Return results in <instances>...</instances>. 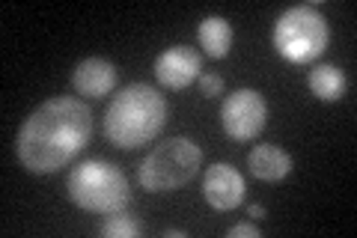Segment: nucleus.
<instances>
[{"label":"nucleus","instance_id":"9d476101","mask_svg":"<svg viewBox=\"0 0 357 238\" xmlns=\"http://www.w3.org/2000/svg\"><path fill=\"white\" fill-rule=\"evenodd\" d=\"M248 167L259 182H283L292 173V155L277 143H256L248 152Z\"/></svg>","mask_w":357,"mask_h":238},{"label":"nucleus","instance_id":"39448f33","mask_svg":"<svg viewBox=\"0 0 357 238\" xmlns=\"http://www.w3.org/2000/svg\"><path fill=\"white\" fill-rule=\"evenodd\" d=\"M203 167V149L191 137H167L155 143L137 167V182L149 194H170L188 185Z\"/></svg>","mask_w":357,"mask_h":238},{"label":"nucleus","instance_id":"f8f14e48","mask_svg":"<svg viewBox=\"0 0 357 238\" xmlns=\"http://www.w3.org/2000/svg\"><path fill=\"white\" fill-rule=\"evenodd\" d=\"M197 42L206 57L223 60L232 51V24L223 15H206L197 27Z\"/></svg>","mask_w":357,"mask_h":238},{"label":"nucleus","instance_id":"6e6552de","mask_svg":"<svg viewBox=\"0 0 357 238\" xmlns=\"http://www.w3.org/2000/svg\"><path fill=\"white\" fill-rule=\"evenodd\" d=\"M244 176L232 164L218 161L203 173V200L215 211H236L244 202Z\"/></svg>","mask_w":357,"mask_h":238},{"label":"nucleus","instance_id":"dca6fc26","mask_svg":"<svg viewBox=\"0 0 357 238\" xmlns=\"http://www.w3.org/2000/svg\"><path fill=\"white\" fill-rule=\"evenodd\" d=\"M248 214H250V221H262L265 218V206H259V202H250Z\"/></svg>","mask_w":357,"mask_h":238},{"label":"nucleus","instance_id":"423d86ee","mask_svg":"<svg viewBox=\"0 0 357 238\" xmlns=\"http://www.w3.org/2000/svg\"><path fill=\"white\" fill-rule=\"evenodd\" d=\"M265 122H268V105H265V96L259 89L241 87V89H232V93L223 98L220 126L232 140H238V143L256 140L265 131Z\"/></svg>","mask_w":357,"mask_h":238},{"label":"nucleus","instance_id":"4468645a","mask_svg":"<svg viewBox=\"0 0 357 238\" xmlns=\"http://www.w3.org/2000/svg\"><path fill=\"white\" fill-rule=\"evenodd\" d=\"M199 87H203V96L218 98L223 93V77L215 75V72H203V75H199Z\"/></svg>","mask_w":357,"mask_h":238},{"label":"nucleus","instance_id":"9b49d317","mask_svg":"<svg viewBox=\"0 0 357 238\" xmlns=\"http://www.w3.org/2000/svg\"><path fill=\"white\" fill-rule=\"evenodd\" d=\"M307 84H310V93L319 101H328V105L342 101L345 93H349V77L333 63H312Z\"/></svg>","mask_w":357,"mask_h":238},{"label":"nucleus","instance_id":"20e7f679","mask_svg":"<svg viewBox=\"0 0 357 238\" xmlns=\"http://www.w3.org/2000/svg\"><path fill=\"white\" fill-rule=\"evenodd\" d=\"M271 42H274V51L280 54L286 63L312 66L321 60V54H325L331 45L328 18L321 15V9L316 3L289 6L286 13L274 21Z\"/></svg>","mask_w":357,"mask_h":238},{"label":"nucleus","instance_id":"2eb2a0df","mask_svg":"<svg viewBox=\"0 0 357 238\" xmlns=\"http://www.w3.org/2000/svg\"><path fill=\"white\" fill-rule=\"evenodd\" d=\"M227 238H262V230L256 223L250 221H244V223H236L232 230L227 232Z\"/></svg>","mask_w":357,"mask_h":238},{"label":"nucleus","instance_id":"1a4fd4ad","mask_svg":"<svg viewBox=\"0 0 357 238\" xmlns=\"http://www.w3.org/2000/svg\"><path fill=\"white\" fill-rule=\"evenodd\" d=\"M116 75H119L116 66L105 60V57H86V60L75 63L72 87H75V93L84 98H105L114 93Z\"/></svg>","mask_w":357,"mask_h":238},{"label":"nucleus","instance_id":"0eeeda50","mask_svg":"<svg viewBox=\"0 0 357 238\" xmlns=\"http://www.w3.org/2000/svg\"><path fill=\"white\" fill-rule=\"evenodd\" d=\"M155 81L164 89H188L203 75V57L191 45H170L155 57Z\"/></svg>","mask_w":357,"mask_h":238},{"label":"nucleus","instance_id":"ddd939ff","mask_svg":"<svg viewBox=\"0 0 357 238\" xmlns=\"http://www.w3.org/2000/svg\"><path fill=\"white\" fill-rule=\"evenodd\" d=\"M98 232L105 238H140L143 235V226L137 218H131L126 211H116V214H105Z\"/></svg>","mask_w":357,"mask_h":238},{"label":"nucleus","instance_id":"f03ea898","mask_svg":"<svg viewBox=\"0 0 357 238\" xmlns=\"http://www.w3.org/2000/svg\"><path fill=\"white\" fill-rule=\"evenodd\" d=\"M167 126V101L149 84H128L110 98L105 137L116 149H143Z\"/></svg>","mask_w":357,"mask_h":238},{"label":"nucleus","instance_id":"7ed1b4c3","mask_svg":"<svg viewBox=\"0 0 357 238\" xmlns=\"http://www.w3.org/2000/svg\"><path fill=\"white\" fill-rule=\"evenodd\" d=\"M69 200L89 214H116L131 206V185L126 173L102 158L77 164L66 179Z\"/></svg>","mask_w":357,"mask_h":238},{"label":"nucleus","instance_id":"f3484780","mask_svg":"<svg viewBox=\"0 0 357 238\" xmlns=\"http://www.w3.org/2000/svg\"><path fill=\"white\" fill-rule=\"evenodd\" d=\"M185 230H164V238H185Z\"/></svg>","mask_w":357,"mask_h":238},{"label":"nucleus","instance_id":"f257e3e1","mask_svg":"<svg viewBox=\"0 0 357 238\" xmlns=\"http://www.w3.org/2000/svg\"><path fill=\"white\" fill-rule=\"evenodd\" d=\"M93 137V110L84 98L57 96L30 113L15 137V155L30 176H51L69 167Z\"/></svg>","mask_w":357,"mask_h":238}]
</instances>
